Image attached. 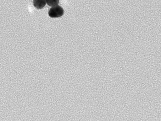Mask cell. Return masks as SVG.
Returning <instances> with one entry per match:
<instances>
[{"instance_id": "1", "label": "cell", "mask_w": 161, "mask_h": 121, "mask_svg": "<svg viewBox=\"0 0 161 121\" xmlns=\"http://www.w3.org/2000/svg\"><path fill=\"white\" fill-rule=\"evenodd\" d=\"M64 14V10L59 5L54 6L50 9L48 15L52 18H57L63 16Z\"/></svg>"}, {"instance_id": "2", "label": "cell", "mask_w": 161, "mask_h": 121, "mask_svg": "<svg viewBox=\"0 0 161 121\" xmlns=\"http://www.w3.org/2000/svg\"><path fill=\"white\" fill-rule=\"evenodd\" d=\"M34 6L37 9H42L46 6V0H34Z\"/></svg>"}, {"instance_id": "3", "label": "cell", "mask_w": 161, "mask_h": 121, "mask_svg": "<svg viewBox=\"0 0 161 121\" xmlns=\"http://www.w3.org/2000/svg\"><path fill=\"white\" fill-rule=\"evenodd\" d=\"M60 0H46V3L48 5L51 7L57 6L59 4Z\"/></svg>"}]
</instances>
